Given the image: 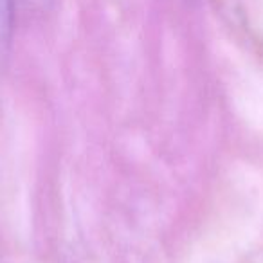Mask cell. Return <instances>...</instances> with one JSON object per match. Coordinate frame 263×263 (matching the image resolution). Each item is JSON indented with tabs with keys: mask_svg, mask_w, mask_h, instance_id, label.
<instances>
[{
	"mask_svg": "<svg viewBox=\"0 0 263 263\" xmlns=\"http://www.w3.org/2000/svg\"><path fill=\"white\" fill-rule=\"evenodd\" d=\"M16 0H0V65L9 52Z\"/></svg>",
	"mask_w": 263,
	"mask_h": 263,
	"instance_id": "obj_1",
	"label": "cell"
},
{
	"mask_svg": "<svg viewBox=\"0 0 263 263\" xmlns=\"http://www.w3.org/2000/svg\"><path fill=\"white\" fill-rule=\"evenodd\" d=\"M22 2H26V4L38 6V4H45V2H47V0H22Z\"/></svg>",
	"mask_w": 263,
	"mask_h": 263,
	"instance_id": "obj_2",
	"label": "cell"
}]
</instances>
